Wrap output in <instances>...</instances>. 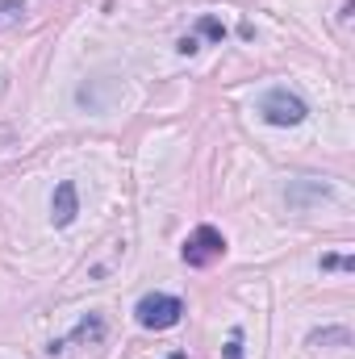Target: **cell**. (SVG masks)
<instances>
[{"label":"cell","instance_id":"obj_1","mask_svg":"<svg viewBox=\"0 0 355 359\" xmlns=\"http://www.w3.org/2000/svg\"><path fill=\"white\" fill-rule=\"evenodd\" d=\"M134 318H138V326H147V330H172L180 318H184V301L172 297V292H147V297L134 305Z\"/></svg>","mask_w":355,"mask_h":359},{"label":"cell","instance_id":"obj_2","mask_svg":"<svg viewBox=\"0 0 355 359\" xmlns=\"http://www.w3.org/2000/svg\"><path fill=\"white\" fill-rule=\"evenodd\" d=\"M260 113H264L267 126H301V121L309 117L305 100H301L297 92H288V88L264 92V96H260Z\"/></svg>","mask_w":355,"mask_h":359},{"label":"cell","instance_id":"obj_3","mask_svg":"<svg viewBox=\"0 0 355 359\" xmlns=\"http://www.w3.org/2000/svg\"><path fill=\"white\" fill-rule=\"evenodd\" d=\"M184 264L188 268H209V264H217L222 255H226V238H222V230H213V226H196L192 234H188V243H184Z\"/></svg>","mask_w":355,"mask_h":359},{"label":"cell","instance_id":"obj_4","mask_svg":"<svg viewBox=\"0 0 355 359\" xmlns=\"http://www.w3.org/2000/svg\"><path fill=\"white\" fill-rule=\"evenodd\" d=\"M76 213H80L76 184H72V180L55 184V196H51V222H55V226H72V222H76Z\"/></svg>","mask_w":355,"mask_h":359},{"label":"cell","instance_id":"obj_5","mask_svg":"<svg viewBox=\"0 0 355 359\" xmlns=\"http://www.w3.org/2000/svg\"><path fill=\"white\" fill-rule=\"evenodd\" d=\"M100 334H105V322H100V318H84V322H80V326H76V330H72L67 339H55V343H51L46 351H51V355H59V351H63L67 343H80V339H88V343H96Z\"/></svg>","mask_w":355,"mask_h":359},{"label":"cell","instance_id":"obj_6","mask_svg":"<svg viewBox=\"0 0 355 359\" xmlns=\"http://www.w3.org/2000/svg\"><path fill=\"white\" fill-rule=\"evenodd\" d=\"M326 192H330V188L314 180V184H301V188H288V205H297V209H301V205H309V201H322Z\"/></svg>","mask_w":355,"mask_h":359},{"label":"cell","instance_id":"obj_7","mask_svg":"<svg viewBox=\"0 0 355 359\" xmlns=\"http://www.w3.org/2000/svg\"><path fill=\"white\" fill-rule=\"evenodd\" d=\"M322 343H351V334H347L343 326H335V330H314V334H309V347H322Z\"/></svg>","mask_w":355,"mask_h":359},{"label":"cell","instance_id":"obj_8","mask_svg":"<svg viewBox=\"0 0 355 359\" xmlns=\"http://www.w3.org/2000/svg\"><path fill=\"white\" fill-rule=\"evenodd\" d=\"M196 29H201L209 42H222V38H226V25H222L217 17H201V21H196Z\"/></svg>","mask_w":355,"mask_h":359},{"label":"cell","instance_id":"obj_9","mask_svg":"<svg viewBox=\"0 0 355 359\" xmlns=\"http://www.w3.org/2000/svg\"><path fill=\"white\" fill-rule=\"evenodd\" d=\"M25 13V0H0V21H13Z\"/></svg>","mask_w":355,"mask_h":359},{"label":"cell","instance_id":"obj_10","mask_svg":"<svg viewBox=\"0 0 355 359\" xmlns=\"http://www.w3.org/2000/svg\"><path fill=\"white\" fill-rule=\"evenodd\" d=\"M322 268H326V271H330V268L351 271V268H355V259H347V255H322Z\"/></svg>","mask_w":355,"mask_h":359},{"label":"cell","instance_id":"obj_11","mask_svg":"<svg viewBox=\"0 0 355 359\" xmlns=\"http://www.w3.org/2000/svg\"><path fill=\"white\" fill-rule=\"evenodd\" d=\"M226 359H243V334H239V330H234L230 343H226Z\"/></svg>","mask_w":355,"mask_h":359},{"label":"cell","instance_id":"obj_12","mask_svg":"<svg viewBox=\"0 0 355 359\" xmlns=\"http://www.w3.org/2000/svg\"><path fill=\"white\" fill-rule=\"evenodd\" d=\"M176 50H180V55H196V38H192V34H188V38H180Z\"/></svg>","mask_w":355,"mask_h":359},{"label":"cell","instance_id":"obj_13","mask_svg":"<svg viewBox=\"0 0 355 359\" xmlns=\"http://www.w3.org/2000/svg\"><path fill=\"white\" fill-rule=\"evenodd\" d=\"M168 359H188V355H184V351H176V355H168Z\"/></svg>","mask_w":355,"mask_h":359}]
</instances>
